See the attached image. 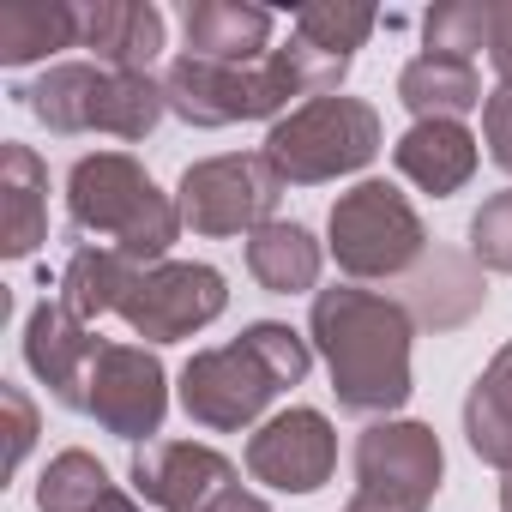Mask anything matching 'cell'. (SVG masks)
Listing matches in <instances>:
<instances>
[{"mask_svg":"<svg viewBox=\"0 0 512 512\" xmlns=\"http://www.w3.org/2000/svg\"><path fill=\"white\" fill-rule=\"evenodd\" d=\"M410 332H416V320L392 296L350 290V284L314 290L308 338L326 356L338 410L380 422L410 404Z\"/></svg>","mask_w":512,"mask_h":512,"instance_id":"1","label":"cell"},{"mask_svg":"<svg viewBox=\"0 0 512 512\" xmlns=\"http://www.w3.org/2000/svg\"><path fill=\"white\" fill-rule=\"evenodd\" d=\"M314 368V350L302 332L278 326V320H253L235 344L199 350L181 368V410L187 422L211 428V434H235L253 428L278 392L302 386Z\"/></svg>","mask_w":512,"mask_h":512,"instance_id":"2","label":"cell"},{"mask_svg":"<svg viewBox=\"0 0 512 512\" xmlns=\"http://www.w3.org/2000/svg\"><path fill=\"white\" fill-rule=\"evenodd\" d=\"M67 223L79 247H109L133 266H163V253L181 235V205L157 193L139 157L91 151L67 169Z\"/></svg>","mask_w":512,"mask_h":512,"instance_id":"3","label":"cell"},{"mask_svg":"<svg viewBox=\"0 0 512 512\" xmlns=\"http://www.w3.org/2000/svg\"><path fill=\"white\" fill-rule=\"evenodd\" d=\"M19 97L49 133H115V139H145L169 109L163 79L109 73L91 61H61L43 79H31Z\"/></svg>","mask_w":512,"mask_h":512,"instance_id":"4","label":"cell"},{"mask_svg":"<svg viewBox=\"0 0 512 512\" xmlns=\"http://www.w3.org/2000/svg\"><path fill=\"white\" fill-rule=\"evenodd\" d=\"M163 97L169 115H181L187 127H235V121H284L290 97H308V85L290 49H272L253 67H217L181 55L163 73Z\"/></svg>","mask_w":512,"mask_h":512,"instance_id":"5","label":"cell"},{"mask_svg":"<svg viewBox=\"0 0 512 512\" xmlns=\"http://www.w3.org/2000/svg\"><path fill=\"white\" fill-rule=\"evenodd\" d=\"M374 151H380V115L362 97H314L296 103L284 121H272L260 157L278 169L284 187H320L368 169Z\"/></svg>","mask_w":512,"mask_h":512,"instance_id":"6","label":"cell"},{"mask_svg":"<svg viewBox=\"0 0 512 512\" xmlns=\"http://www.w3.org/2000/svg\"><path fill=\"white\" fill-rule=\"evenodd\" d=\"M326 247L344 278L386 284V278H410L422 266L428 229L392 181H356L350 193H338V205L326 217Z\"/></svg>","mask_w":512,"mask_h":512,"instance_id":"7","label":"cell"},{"mask_svg":"<svg viewBox=\"0 0 512 512\" xmlns=\"http://www.w3.org/2000/svg\"><path fill=\"white\" fill-rule=\"evenodd\" d=\"M440 476H446L440 434L428 422L380 416L356 440V494L344 512H428Z\"/></svg>","mask_w":512,"mask_h":512,"instance_id":"8","label":"cell"},{"mask_svg":"<svg viewBox=\"0 0 512 512\" xmlns=\"http://www.w3.org/2000/svg\"><path fill=\"white\" fill-rule=\"evenodd\" d=\"M278 199H284L278 169L266 157H253V151H229V157L187 163V175L175 187L181 223L193 235H253L260 223H272Z\"/></svg>","mask_w":512,"mask_h":512,"instance_id":"9","label":"cell"},{"mask_svg":"<svg viewBox=\"0 0 512 512\" xmlns=\"http://www.w3.org/2000/svg\"><path fill=\"white\" fill-rule=\"evenodd\" d=\"M223 308H229L223 272L199 266V260H163V266L139 272L133 290L121 296V320L145 344H181L199 326H211Z\"/></svg>","mask_w":512,"mask_h":512,"instance_id":"10","label":"cell"},{"mask_svg":"<svg viewBox=\"0 0 512 512\" xmlns=\"http://www.w3.org/2000/svg\"><path fill=\"white\" fill-rule=\"evenodd\" d=\"M115 440H145L163 428L169 410V374L145 344H103L91 368V404H85Z\"/></svg>","mask_w":512,"mask_h":512,"instance_id":"11","label":"cell"},{"mask_svg":"<svg viewBox=\"0 0 512 512\" xmlns=\"http://www.w3.org/2000/svg\"><path fill=\"white\" fill-rule=\"evenodd\" d=\"M332 470H338V434L308 404L278 410L247 440V476L278 488V494H314V488L332 482Z\"/></svg>","mask_w":512,"mask_h":512,"instance_id":"12","label":"cell"},{"mask_svg":"<svg viewBox=\"0 0 512 512\" xmlns=\"http://www.w3.org/2000/svg\"><path fill=\"white\" fill-rule=\"evenodd\" d=\"M133 494L157 512H199L223 488H235V464L199 440H151L133 452Z\"/></svg>","mask_w":512,"mask_h":512,"instance_id":"13","label":"cell"},{"mask_svg":"<svg viewBox=\"0 0 512 512\" xmlns=\"http://www.w3.org/2000/svg\"><path fill=\"white\" fill-rule=\"evenodd\" d=\"M97 338L67 302H37L25 320V368L49 386L55 404L85 410L91 404V368H97Z\"/></svg>","mask_w":512,"mask_h":512,"instance_id":"14","label":"cell"},{"mask_svg":"<svg viewBox=\"0 0 512 512\" xmlns=\"http://www.w3.org/2000/svg\"><path fill=\"white\" fill-rule=\"evenodd\" d=\"M482 302H488L482 266L470 253H452V247L422 253V266L404 278V314L428 332H458L464 320L482 314Z\"/></svg>","mask_w":512,"mask_h":512,"instance_id":"15","label":"cell"},{"mask_svg":"<svg viewBox=\"0 0 512 512\" xmlns=\"http://www.w3.org/2000/svg\"><path fill=\"white\" fill-rule=\"evenodd\" d=\"M79 49H91L109 73H151L163 55V13L151 0H91L79 7Z\"/></svg>","mask_w":512,"mask_h":512,"instance_id":"16","label":"cell"},{"mask_svg":"<svg viewBox=\"0 0 512 512\" xmlns=\"http://www.w3.org/2000/svg\"><path fill=\"white\" fill-rule=\"evenodd\" d=\"M181 37H187L193 61L253 67V61L272 55V13L266 7H247V0H187Z\"/></svg>","mask_w":512,"mask_h":512,"instance_id":"17","label":"cell"},{"mask_svg":"<svg viewBox=\"0 0 512 512\" xmlns=\"http://www.w3.org/2000/svg\"><path fill=\"white\" fill-rule=\"evenodd\" d=\"M0 253L7 260H31V253L49 241V163L7 139L0 145Z\"/></svg>","mask_w":512,"mask_h":512,"instance_id":"18","label":"cell"},{"mask_svg":"<svg viewBox=\"0 0 512 512\" xmlns=\"http://www.w3.org/2000/svg\"><path fill=\"white\" fill-rule=\"evenodd\" d=\"M392 163H398L404 181H416L422 193L446 199V193L470 187V175H476V133L464 121H416L392 145Z\"/></svg>","mask_w":512,"mask_h":512,"instance_id":"19","label":"cell"},{"mask_svg":"<svg viewBox=\"0 0 512 512\" xmlns=\"http://www.w3.org/2000/svg\"><path fill=\"white\" fill-rule=\"evenodd\" d=\"M320 241L302 229V223H284V217H272V223H260L247 235V272H253V284L260 290H272V296H302V290H314L320 284Z\"/></svg>","mask_w":512,"mask_h":512,"instance_id":"20","label":"cell"},{"mask_svg":"<svg viewBox=\"0 0 512 512\" xmlns=\"http://www.w3.org/2000/svg\"><path fill=\"white\" fill-rule=\"evenodd\" d=\"M398 103H404L416 121H464V115L482 103V79H476L470 61L416 55V61L398 73Z\"/></svg>","mask_w":512,"mask_h":512,"instance_id":"21","label":"cell"},{"mask_svg":"<svg viewBox=\"0 0 512 512\" xmlns=\"http://www.w3.org/2000/svg\"><path fill=\"white\" fill-rule=\"evenodd\" d=\"M464 440L482 464L512 476V344L494 350V362L482 368V380L464 398Z\"/></svg>","mask_w":512,"mask_h":512,"instance_id":"22","label":"cell"},{"mask_svg":"<svg viewBox=\"0 0 512 512\" xmlns=\"http://www.w3.org/2000/svg\"><path fill=\"white\" fill-rule=\"evenodd\" d=\"M79 43V7L67 0H19L0 13V67H31Z\"/></svg>","mask_w":512,"mask_h":512,"instance_id":"23","label":"cell"},{"mask_svg":"<svg viewBox=\"0 0 512 512\" xmlns=\"http://www.w3.org/2000/svg\"><path fill=\"white\" fill-rule=\"evenodd\" d=\"M139 272L145 266L121 260V253H109V247H73V260L61 266V302L91 326L103 314H121V296L133 290Z\"/></svg>","mask_w":512,"mask_h":512,"instance_id":"24","label":"cell"},{"mask_svg":"<svg viewBox=\"0 0 512 512\" xmlns=\"http://www.w3.org/2000/svg\"><path fill=\"white\" fill-rule=\"evenodd\" d=\"M374 25H380L374 7H350V0H314V7L296 13V43H308V49H320V55H332V61L350 67L356 49L374 37Z\"/></svg>","mask_w":512,"mask_h":512,"instance_id":"25","label":"cell"},{"mask_svg":"<svg viewBox=\"0 0 512 512\" xmlns=\"http://www.w3.org/2000/svg\"><path fill=\"white\" fill-rule=\"evenodd\" d=\"M109 470L103 458H91L85 446H67L49 458V470L37 476V512H91L109 494Z\"/></svg>","mask_w":512,"mask_h":512,"instance_id":"26","label":"cell"},{"mask_svg":"<svg viewBox=\"0 0 512 512\" xmlns=\"http://www.w3.org/2000/svg\"><path fill=\"white\" fill-rule=\"evenodd\" d=\"M488 25H494V0H446L422 19V55H452V61H476L488 49Z\"/></svg>","mask_w":512,"mask_h":512,"instance_id":"27","label":"cell"},{"mask_svg":"<svg viewBox=\"0 0 512 512\" xmlns=\"http://www.w3.org/2000/svg\"><path fill=\"white\" fill-rule=\"evenodd\" d=\"M470 260L482 272H512V187L488 193L482 211L470 217Z\"/></svg>","mask_w":512,"mask_h":512,"instance_id":"28","label":"cell"},{"mask_svg":"<svg viewBox=\"0 0 512 512\" xmlns=\"http://www.w3.org/2000/svg\"><path fill=\"white\" fill-rule=\"evenodd\" d=\"M0 410H7V470H19L25 452L37 446V404L19 386H0Z\"/></svg>","mask_w":512,"mask_h":512,"instance_id":"29","label":"cell"},{"mask_svg":"<svg viewBox=\"0 0 512 512\" xmlns=\"http://www.w3.org/2000/svg\"><path fill=\"white\" fill-rule=\"evenodd\" d=\"M482 139H488L494 169L512 175V91H494V97L482 103Z\"/></svg>","mask_w":512,"mask_h":512,"instance_id":"30","label":"cell"},{"mask_svg":"<svg viewBox=\"0 0 512 512\" xmlns=\"http://www.w3.org/2000/svg\"><path fill=\"white\" fill-rule=\"evenodd\" d=\"M488 61L500 73V91H512V0H494V25H488Z\"/></svg>","mask_w":512,"mask_h":512,"instance_id":"31","label":"cell"},{"mask_svg":"<svg viewBox=\"0 0 512 512\" xmlns=\"http://www.w3.org/2000/svg\"><path fill=\"white\" fill-rule=\"evenodd\" d=\"M199 512H272V506H266L260 494H247V488L235 482V488H223V494H217L211 506H199Z\"/></svg>","mask_w":512,"mask_h":512,"instance_id":"32","label":"cell"},{"mask_svg":"<svg viewBox=\"0 0 512 512\" xmlns=\"http://www.w3.org/2000/svg\"><path fill=\"white\" fill-rule=\"evenodd\" d=\"M91 512H145V506H139L133 494H121V488H109V494H103V500H97Z\"/></svg>","mask_w":512,"mask_h":512,"instance_id":"33","label":"cell"},{"mask_svg":"<svg viewBox=\"0 0 512 512\" xmlns=\"http://www.w3.org/2000/svg\"><path fill=\"white\" fill-rule=\"evenodd\" d=\"M500 512H512V476L500 482Z\"/></svg>","mask_w":512,"mask_h":512,"instance_id":"34","label":"cell"}]
</instances>
